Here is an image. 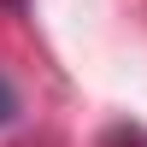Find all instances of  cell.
Wrapping results in <instances>:
<instances>
[{"label": "cell", "mask_w": 147, "mask_h": 147, "mask_svg": "<svg viewBox=\"0 0 147 147\" xmlns=\"http://www.w3.org/2000/svg\"><path fill=\"white\" fill-rule=\"evenodd\" d=\"M12 112H18V94H12V82H6V77H0V129H6V124H12Z\"/></svg>", "instance_id": "6da1fadb"}]
</instances>
